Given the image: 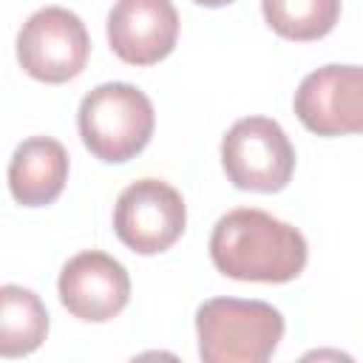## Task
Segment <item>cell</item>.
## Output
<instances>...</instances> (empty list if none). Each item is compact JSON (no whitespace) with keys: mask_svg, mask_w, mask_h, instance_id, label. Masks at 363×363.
<instances>
[{"mask_svg":"<svg viewBox=\"0 0 363 363\" xmlns=\"http://www.w3.org/2000/svg\"><path fill=\"white\" fill-rule=\"evenodd\" d=\"M48 335V312L43 301L17 284L0 289V354L20 357L34 352Z\"/></svg>","mask_w":363,"mask_h":363,"instance_id":"11","label":"cell"},{"mask_svg":"<svg viewBox=\"0 0 363 363\" xmlns=\"http://www.w3.org/2000/svg\"><path fill=\"white\" fill-rule=\"evenodd\" d=\"M187 224V207L176 187L159 179H139L125 187L113 207V230L119 241L139 252L156 255L170 250Z\"/></svg>","mask_w":363,"mask_h":363,"instance_id":"6","label":"cell"},{"mask_svg":"<svg viewBox=\"0 0 363 363\" xmlns=\"http://www.w3.org/2000/svg\"><path fill=\"white\" fill-rule=\"evenodd\" d=\"M306 255L309 247L298 227L255 207L230 210L210 235L216 269L235 281L286 284L303 272Z\"/></svg>","mask_w":363,"mask_h":363,"instance_id":"1","label":"cell"},{"mask_svg":"<svg viewBox=\"0 0 363 363\" xmlns=\"http://www.w3.org/2000/svg\"><path fill=\"white\" fill-rule=\"evenodd\" d=\"M60 301L62 306L88 323H105L116 318L130 298L128 269L99 250H85L74 255L60 272Z\"/></svg>","mask_w":363,"mask_h":363,"instance_id":"8","label":"cell"},{"mask_svg":"<svg viewBox=\"0 0 363 363\" xmlns=\"http://www.w3.org/2000/svg\"><path fill=\"white\" fill-rule=\"evenodd\" d=\"M261 9L269 28L295 43L326 37L340 17V0H261Z\"/></svg>","mask_w":363,"mask_h":363,"instance_id":"12","label":"cell"},{"mask_svg":"<svg viewBox=\"0 0 363 363\" xmlns=\"http://www.w3.org/2000/svg\"><path fill=\"white\" fill-rule=\"evenodd\" d=\"M221 164L238 190L278 193L292 179L295 147L275 119L244 116L221 139Z\"/></svg>","mask_w":363,"mask_h":363,"instance_id":"4","label":"cell"},{"mask_svg":"<svg viewBox=\"0 0 363 363\" xmlns=\"http://www.w3.org/2000/svg\"><path fill=\"white\" fill-rule=\"evenodd\" d=\"M295 113L318 136L363 133V65H323L295 91Z\"/></svg>","mask_w":363,"mask_h":363,"instance_id":"7","label":"cell"},{"mask_svg":"<svg viewBox=\"0 0 363 363\" xmlns=\"http://www.w3.org/2000/svg\"><path fill=\"white\" fill-rule=\"evenodd\" d=\"M68 182V153L51 136H31L17 145L9 162V190L23 207H45L60 199Z\"/></svg>","mask_w":363,"mask_h":363,"instance_id":"10","label":"cell"},{"mask_svg":"<svg viewBox=\"0 0 363 363\" xmlns=\"http://www.w3.org/2000/svg\"><path fill=\"white\" fill-rule=\"evenodd\" d=\"M193 3L207 6V9H218V6H227V3H233V0H193Z\"/></svg>","mask_w":363,"mask_h":363,"instance_id":"13","label":"cell"},{"mask_svg":"<svg viewBox=\"0 0 363 363\" xmlns=\"http://www.w3.org/2000/svg\"><path fill=\"white\" fill-rule=\"evenodd\" d=\"M88 54L91 37L85 23L62 6L34 11L17 34V60L23 71L48 85H60L82 74Z\"/></svg>","mask_w":363,"mask_h":363,"instance_id":"5","label":"cell"},{"mask_svg":"<svg viewBox=\"0 0 363 363\" xmlns=\"http://www.w3.org/2000/svg\"><path fill=\"white\" fill-rule=\"evenodd\" d=\"M82 145L108 164H119L142 153L153 136V102L128 82H105L85 94L79 113Z\"/></svg>","mask_w":363,"mask_h":363,"instance_id":"3","label":"cell"},{"mask_svg":"<svg viewBox=\"0 0 363 363\" xmlns=\"http://www.w3.org/2000/svg\"><path fill=\"white\" fill-rule=\"evenodd\" d=\"M196 332L204 363H264L284 337V318L264 301L210 298L196 312Z\"/></svg>","mask_w":363,"mask_h":363,"instance_id":"2","label":"cell"},{"mask_svg":"<svg viewBox=\"0 0 363 363\" xmlns=\"http://www.w3.org/2000/svg\"><path fill=\"white\" fill-rule=\"evenodd\" d=\"M179 14L173 0H116L108 14V43L128 65H153L176 48Z\"/></svg>","mask_w":363,"mask_h":363,"instance_id":"9","label":"cell"}]
</instances>
